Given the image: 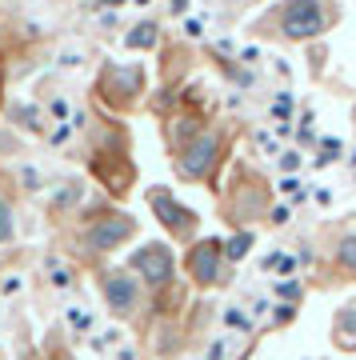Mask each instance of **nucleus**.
Here are the masks:
<instances>
[{"mask_svg":"<svg viewBox=\"0 0 356 360\" xmlns=\"http://www.w3.org/2000/svg\"><path fill=\"white\" fill-rule=\"evenodd\" d=\"M140 92V68H116V65H108L104 68V77H101V96L108 104H128L132 96Z\"/></svg>","mask_w":356,"mask_h":360,"instance_id":"nucleus-6","label":"nucleus"},{"mask_svg":"<svg viewBox=\"0 0 356 360\" xmlns=\"http://www.w3.org/2000/svg\"><path fill=\"white\" fill-rule=\"evenodd\" d=\"M128 272L140 276L148 288H160V284L172 281V252L165 245H144L140 252L128 257Z\"/></svg>","mask_w":356,"mask_h":360,"instance_id":"nucleus-2","label":"nucleus"},{"mask_svg":"<svg viewBox=\"0 0 356 360\" xmlns=\"http://www.w3.org/2000/svg\"><path fill=\"white\" fill-rule=\"evenodd\" d=\"M341 264H344V269H352V272H356V236L341 245Z\"/></svg>","mask_w":356,"mask_h":360,"instance_id":"nucleus-13","label":"nucleus"},{"mask_svg":"<svg viewBox=\"0 0 356 360\" xmlns=\"http://www.w3.org/2000/svg\"><path fill=\"white\" fill-rule=\"evenodd\" d=\"M68 324H72V328H80V333H84V328H92V316L84 309H68Z\"/></svg>","mask_w":356,"mask_h":360,"instance_id":"nucleus-14","label":"nucleus"},{"mask_svg":"<svg viewBox=\"0 0 356 360\" xmlns=\"http://www.w3.org/2000/svg\"><path fill=\"white\" fill-rule=\"evenodd\" d=\"M101 292L104 304L113 309V316H128V312L140 304V281L128 269H113L101 276Z\"/></svg>","mask_w":356,"mask_h":360,"instance_id":"nucleus-3","label":"nucleus"},{"mask_svg":"<svg viewBox=\"0 0 356 360\" xmlns=\"http://www.w3.org/2000/svg\"><path fill=\"white\" fill-rule=\"evenodd\" d=\"M0 104H4V60H0Z\"/></svg>","mask_w":356,"mask_h":360,"instance_id":"nucleus-17","label":"nucleus"},{"mask_svg":"<svg viewBox=\"0 0 356 360\" xmlns=\"http://www.w3.org/2000/svg\"><path fill=\"white\" fill-rule=\"evenodd\" d=\"M300 288H296V281H288V284H280V296H296Z\"/></svg>","mask_w":356,"mask_h":360,"instance_id":"nucleus-16","label":"nucleus"},{"mask_svg":"<svg viewBox=\"0 0 356 360\" xmlns=\"http://www.w3.org/2000/svg\"><path fill=\"white\" fill-rule=\"evenodd\" d=\"M49 269H52V281H56V288H68V284H72V269H68V264H61V260L52 257Z\"/></svg>","mask_w":356,"mask_h":360,"instance_id":"nucleus-12","label":"nucleus"},{"mask_svg":"<svg viewBox=\"0 0 356 360\" xmlns=\"http://www.w3.org/2000/svg\"><path fill=\"white\" fill-rule=\"evenodd\" d=\"M220 240H201V245L189 252V272L196 284H217L220 276Z\"/></svg>","mask_w":356,"mask_h":360,"instance_id":"nucleus-7","label":"nucleus"},{"mask_svg":"<svg viewBox=\"0 0 356 360\" xmlns=\"http://www.w3.org/2000/svg\"><path fill=\"white\" fill-rule=\"evenodd\" d=\"M156 40V25H140L136 32H128V49H148Z\"/></svg>","mask_w":356,"mask_h":360,"instance_id":"nucleus-11","label":"nucleus"},{"mask_svg":"<svg viewBox=\"0 0 356 360\" xmlns=\"http://www.w3.org/2000/svg\"><path fill=\"white\" fill-rule=\"evenodd\" d=\"M16 236V212H13V205L0 196V245H8Z\"/></svg>","mask_w":356,"mask_h":360,"instance_id":"nucleus-9","label":"nucleus"},{"mask_svg":"<svg viewBox=\"0 0 356 360\" xmlns=\"http://www.w3.org/2000/svg\"><path fill=\"white\" fill-rule=\"evenodd\" d=\"M229 324H236V328H248V321H244V312L229 309Z\"/></svg>","mask_w":356,"mask_h":360,"instance_id":"nucleus-15","label":"nucleus"},{"mask_svg":"<svg viewBox=\"0 0 356 360\" xmlns=\"http://www.w3.org/2000/svg\"><path fill=\"white\" fill-rule=\"evenodd\" d=\"M212 160H217V136H201L196 144H189V148H184V156L177 160V168H180V176L201 180L204 172L212 168Z\"/></svg>","mask_w":356,"mask_h":360,"instance_id":"nucleus-8","label":"nucleus"},{"mask_svg":"<svg viewBox=\"0 0 356 360\" xmlns=\"http://www.w3.org/2000/svg\"><path fill=\"white\" fill-rule=\"evenodd\" d=\"M132 232H136V220L128 217V212H108V217L89 220V229H84V248L96 252V257H104V252H113V248L125 245Z\"/></svg>","mask_w":356,"mask_h":360,"instance_id":"nucleus-1","label":"nucleus"},{"mask_svg":"<svg viewBox=\"0 0 356 360\" xmlns=\"http://www.w3.org/2000/svg\"><path fill=\"white\" fill-rule=\"evenodd\" d=\"M248 245H253V236H248V232H241V236H232L229 245H220V248H224V257H229V260H244Z\"/></svg>","mask_w":356,"mask_h":360,"instance_id":"nucleus-10","label":"nucleus"},{"mask_svg":"<svg viewBox=\"0 0 356 360\" xmlns=\"http://www.w3.org/2000/svg\"><path fill=\"white\" fill-rule=\"evenodd\" d=\"M280 25H284V37H317L324 32V8H320V0H293V4H284V16H280Z\"/></svg>","mask_w":356,"mask_h":360,"instance_id":"nucleus-4","label":"nucleus"},{"mask_svg":"<svg viewBox=\"0 0 356 360\" xmlns=\"http://www.w3.org/2000/svg\"><path fill=\"white\" fill-rule=\"evenodd\" d=\"M148 205H153V212L160 217V224H165L172 236H180V240L192 236V229H196V212H189L184 205H177L172 193H165V188L156 193V188H153V193H148Z\"/></svg>","mask_w":356,"mask_h":360,"instance_id":"nucleus-5","label":"nucleus"}]
</instances>
